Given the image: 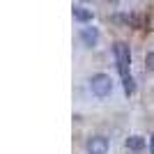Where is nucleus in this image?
Returning a JSON list of instances; mask_svg holds the SVG:
<instances>
[{"mask_svg": "<svg viewBox=\"0 0 154 154\" xmlns=\"http://www.w3.org/2000/svg\"><path fill=\"white\" fill-rule=\"evenodd\" d=\"M113 53H115V62H117L120 76H122V78L131 76V74H129V67H131V53H129V46L124 44V42H115Z\"/></svg>", "mask_w": 154, "mask_h": 154, "instance_id": "1", "label": "nucleus"}, {"mask_svg": "<svg viewBox=\"0 0 154 154\" xmlns=\"http://www.w3.org/2000/svg\"><path fill=\"white\" fill-rule=\"evenodd\" d=\"M90 90H92V94H97V97H108L110 92H113V81H110V76H106V74H94V76L90 78Z\"/></svg>", "mask_w": 154, "mask_h": 154, "instance_id": "2", "label": "nucleus"}, {"mask_svg": "<svg viewBox=\"0 0 154 154\" xmlns=\"http://www.w3.org/2000/svg\"><path fill=\"white\" fill-rule=\"evenodd\" d=\"M88 152L90 154H106L108 152V140L103 138V136H92V138H88Z\"/></svg>", "mask_w": 154, "mask_h": 154, "instance_id": "3", "label": "nucleus"}, {"mask_svg": "<svg viewBox=\"0 0 154 154\" xmlns=\"http://www.w3.org/2000/svg\"><path fill=\"white\" fill-rule=\"evenodd\" d=\"M81 42H83L85 46H97V42H99V30H97L94 26H88L81 30Z\"/></svg>", "mask_w": 154, "mask_h": 154, "instance_id": "4", "label": "nucleus"}, {"mask_svg": "<svg viewBox=\"0 0 154 154\" xmlns=\"http://www.w3.org/2000/svg\"><path fill=\"white\" fill-rule=\"evenodd\" d=\"M127 147L131 149V152H140V149L145 147V138H140V136H129L127 138Z\"/></svg>", "mask_w": 154, "mask_h": 154, "instance_id": "5", "label": "nucleus"}, {"mask_svg": "<svg viewBox=\"0 0 154 154\" xmlns=\"http://www.w3.org/2000/svg\"><path fill=\"white\" fill-rule=\"evenodd\" d=\"M74 19L78 23H88V21H92V12L85 7H74Z\"/></svg>", "mask_w": 154, "mask_h": 154, "instance_id": "6", "label": "nucleus"}, {"mask_svg": "<svg viewBox=\"0 0 154 154\" xmlns=\"http://www.w3.org/2000/svg\"><path fill=\"white\" fill-rule=\"evenodd\" d=\"M122 83H124V94L127 97H131L136 92V83H134V78L131 76H127V78H122Z\"/></svg>", "mask_w": 154, "mask_h": 154, "instance_id": "7", "label": "nucleus"}, {"mask_svg": "<svg viewBox=\"0 0 154 154\" xmlns=\"http://www.w3.org/2000/svg\"><path fill=\"white\" fill-rule=\"evenodd\" d=\"M145 64H147V69H149V71H154V51L145 55Z\"/></svg>", "mask_w": 154, "mask_h": 154, "instance_id": "8", "label": "nucleus"}, {"mask_svg": "<svg viewBox=\"0 0 154 154\" xmlns=\"http://www.w3.org/2000/svg\"><path fill=\"white\" fill-rule=\"evenodd\" d=\"M149 152L154 154V134H152V138H149Z\"/></svg>", "mask_w": 154, "mask_h": 154, "instance_id": "9", "label": "nucleus"}]
</instances>
